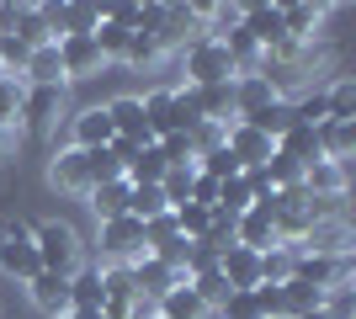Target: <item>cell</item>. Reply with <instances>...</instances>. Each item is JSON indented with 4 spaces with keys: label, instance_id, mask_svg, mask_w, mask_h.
Returning <instances> with one entry per match:
<instances>
[{
    "label": "cell",
    "instance_id": "14",
    "mask_svg": "<svg viewBox=\"0 0 356 319\" xmlns=\"http://www.w3.org/2000/svg\"><path fill=\"white\" fill-rule=\"evenodd\" d=\"M6 32H11L22 48L59 43V38H54V27H48V16H43V6H11V16H6Z\"/></svg>",
    "mask_w": 356,
    "mask_h": 319
},
{
    "label": "cell",
    "instance_id": "18",
    "mask_svg": "<svg viewBox=\"0 0 356 319\" xmlns=\"http://www.w3.org/2000/svg\"><path fill=\"white\" fill-rule=\"evenodd\" d=\"M239 27L250 32V38H255L261 48H266V54H271V48H277V43L287 38V27H282V6H245Z\"/></svg>",
    "mask_w": 356,
    "mask_h": 319
},
{
    "label": "cell",
    "instance_id": "16",
    "mask_svg": "<svg viewBox=\"0 0 356 319\" xmlns=\"http://www.w3.org/2000/svg\"><path fill=\"white\" fill-rule=\"evenodd\" d=\"M128 272H134V288H138V298H144V304H160L165 293H170V288L181 282V277L170 272L165 261H154V256H138L134 266H128Z\"/></svg>",
    "mask_w": 356,
    "mask_h": 319
},
{
    "label": "cell",
    "instance_id": "41",
    "mask_svg": "<svg viewBox=\"0 0 356 319\" xmlns=\"http://www.w3.org/2000/svg\"><path fill=\"white\" fill-rule=\"evenodd\" d=\"M197 170H202V176H213V181H229V176H239V160L229 149H213V154H202V160H197Z\"/></svg>",
    "mask_w": 356,
    "mask_h": 319
},
{
    "label": "cell",
    "instance_id": "25",
    "mask_svg": "<svg viewBox=\"0 0 356 319\" xmlns=\"http://www.w3.org/2000/svg\"><path fill=\"white\" fill-rule=\"evenodd\" d=\"M325 304V293L309 288V282H298V277H287L282 288H277V319H298V314H309V309Z\"/></svg>",
    "mask_w": 356,
    "mask_h": 319
},
{
    "label": "cell",
    "instance_id": "39",
    "mask_svg": "<svg viewBox=\"0 0 356 319\" xmlns=\"http://www.w3.org/2000/svg\"><path fill=\"white\" fill-rule=\"evenodd\" d=\"M223 138H229V122H197L192 128V154L202 160V154L223 149Z\"/></svg>",
    "mask_w": 356,
    "mask_h": 319
},
{
    "label": "cell",
    "instance_id": "37",
    "mask_svg": "<svg viewBox=\"0 0 356 319\" xmlns=\"http://www.w3.org/2000/svg\"><path fill=\"white\" fill-rule=\"evenodd\" d=\"M293 122H298L293 101H277V106H266V112H261V117H255V128H261V133H271V138H282L287 128H293Z\"/></svg>",
    "mask_w": 356,
    "mask_h": 319
},
{
    "label": "cell",
    "instance_id": "38",
    "mask_svg": "<svg viewBox=\"0 0 356 319\" xmlns=\"http://www.w3.org/2000/svg\"><path fill=\"white\" fill-rule=\"evenodd\" d=\"M319 309H325L330 319H356V282H341V288H330Z\"/></svg>",
    "mask_w": 356,
    "mask_h": 319
},
{
    "label": "cell",
    "instance_id": "8",
    "mask_svg": "<svg viewBox=\"0 0 356 319\" xmlns=\"http://www.w3.org/2000/svg\"><path fill=\"white\" fill-rule=\"evenodd\" d=\"M298 256H351V224L341 218H314L309 234L298 240Z\"/></svg>",
    "mask_w": 356,
    "mask_h": 319
},
{
    "label": "cell",
    "instance_id": "10",
    "mask_svg": "<svg viewBox=\"0 0 356 319\" xmlns=\"http://www.w3.org/2000/svg\"><path fill=\"white\" fill-rule=\"evenodd\" d=\"M112 138H118V133H112L106 101L102 106H80V112L70 117V144H74V149H106Z\"/></svg>",
    "mask_w": 356,
    "mask_h": 319
},
{
    "label": "cell",
    "instance_id": "23",
    "mask_svg": "<svg viewBox=\"0 0 356 319\" xmlns=\"http://www.w3.org/2000/svg\"><path fill=\"white\" fill-rule=\"evenodd\" d=\"M325 16H330V6L298 0V6H282V27H287V38H298V43H314L319 27H325Z\"/></svg>",
    "mask_w": 356,
    "mask_h": 319
},
{
    "label": "cell",
    "instance_id": "17",
    "mask_svg": "<svg viewBox=\"0 0 356 319\" xmlns=\"http://www.w3.org/2000/svg\"><path fill=\"white\" fill-rule=\"evenodd\" d=\"M106 117H112V133H118V138H128V144H154L138 96H118V101H106Z\"/></svg>",
    "mask_w": 356,
    "mask_h": 319
},
{
    "label": "cell",
    "instance_id": "3",
    "mask_svg": "<svg viewBox=\"0 0 356 319\" xmlns=\"http://www.w3.org/2000/svg\"><path fill=\"white\" fill-rule=\"evenodd\" d=\"M96 245H102V266H134L138 256H149L144 250V224H138L134 213L96 224Z\"/></svg>",
    "mask_w": 356,
    "mask_h": 319
},
{
    "label": "cell",
    "instance_id": "19",
    "mask_svg": "<svg viewBox=\"0 0 356 319\" xmlns=\"http://www.w3.org/2000/svg\"><path fill=\"white\" fill-rule=\"evenodd\" d=\"M27 298L38 309H43L48 319H59V314H70V277H54V272H38L27 282Z\"/></svg>",
    "mask_w": 356,
    "mask_h": 319
},
{
    "label": "cell",
    "instance_id": "20",
    "mask_svg": "<svg viewBox=\"0 0 356 319\" xmlns=\"http://www.w3.org/2000/svg\"><path fill=\"white\" fill-rule=\"evenodd\" d=\"M314 138H319V160H351L356 154V122H335V117H325L319 128H314Z\"/></svg>",
    "mask_w": 356,
    "mask_h": 319
},
{
    "label": "cell",
    "instance_id": "15",
    "mask_svg": "<svg viewBox=\"0 0 356 319\" xmlns=\"http://www.w3.org/2000/svg\"><path fill=\"white\" fill-rule=\"evenodd\" d=\"M218 272H223V282L234 293H250V288H261V256L255 250H245V245H229L218 256Z\"/></svg>",
    "mask_w": 356,
    "mask_h": 319
},
{
    "label": "cell",
    "instance_id": "24",
    "mask_svg": "<svg viewBox=\"0 0 356 319\" xmlns=\"http://www.w3.org/2000/svg\"><path fill=\"white\" fill-rule=\"evenodd\" d=\"M86 197H90L96 224H106V218H128V197H134V186H128V181H102V186H90Z\"/></svg>",
    "mask_w": 356,
    "mask_h": 319
},
{
    "label": "cell",
    "instance_id": "43",
    "mask_svg": "<svg viewBox=\"0 0 356 319\" xmlns=\"http://www.w3.org/2000/svg\"><path fill=\"white\" fill-rule=\"evenodd\" d=\"M181 229H176V213H160V218H149L144 224V250H160L165 240H176Z\"/></svg>",
    "mask_w": 356,
    "mask_h": 319
},
{
    "label": "cell",
    "instance_id": "11",
    "mask_svg": "<svg viewBox=\"0 0 356 319\" xmlns=\"http://www.w3.org/2000/svg\"><path fill=\"white\" fill-rule=\"evenodd\" d=\"M234 245H245V250H271V245H282L277 240V229H271V202H255V208H245L234 218Z\"/></svg>",
    "mask_w": 356,
    "mask_h": 319
},
{
    "label": "cell",
    "instance_id": "21",
    "mask_svg": "<svg viewBox=\"0 0 356 319\" xmlns=\"http://www.w3.org/2000/svg\"><path fill=\"white\" fill-rule=\"evenodd\" d=\"M22 85H70L59 64V43H43L27 54V69H22Z\"/></svg>",
    "mask_w": 356,
    "mask_h": 319
},
{
    "label": "cell",
    "instance_id": "48",
    "mask_svg": "<svg viewBox=\"0 0 356 319\" xmlns=\"http://www.w3.org/2000/svg\"><path fill=\"white\" fill-rule=\"evenodd\" d=\"M59 319H102V314H74V309H70V314H59Z\"/></svg>",
    "mask_w": 356,
    "mask_h": 319
},
{
    "label": "cell",
    "instance_id": "40",
    "mask_svg": "<svg viewBox=\"0 0 356 319\" xmlns=\"http://www.w3.org/2000/svg\"><path fill=\"white\" fill-rule=\"evenodd\" d=\"M86 165H90V186H102V181H122V165L112 160V149H86Z\"/></svg>",
    "mask_w": 356,
    "mask_h": 319
},
{
    "label": "cell",
    "instance_id": "27",
    "mask_svg": "<svg viewBox=\"0 0 356 319\" xmlns=\"http://www.w3.org/2000/svg\"><path fill=\"white\" fill-rule=\"evenodd\" d=\"M277 154L282 160H293V165H303L309 170L314 160H319V138H314V128H303V122H293L282 138H277Z\"/></svg>",
    "mask_w": 356,
    "mask_h": 319
},
{
    "label": "cell",
    "instance_id": "29",
    "mask_svg": "<svg viewBox=\"0 0 356 319\" xmlns=\"http://www.w3.org/2000/svg\"><path fill=\"white\" fill-rule=\"evenodd\" d=\"M293 266H298L293 245H271V250H261V282H266V288H282L287 277H293Z\"/></svg>",
    "mask_w": 356,
    "mask_h": 319
},
{
    "label": "cell",
    "instance_id": "12",
    "mask_svg": "<svg viewBox=\"0 0 356 319\" xmlns=\"http://www.w3.org/2000/svg\"><path fill=\"white\" fill-rule=\"evenodd\" d=\"M282 96L271 91V80L266 75H239L234 80V122H255L266 106H277Z\"/></svg>",
    "mask_w": 356,
    "mask_h": 319
},
{
    "label": "cell",
    "instance_id": "30",
    "mask_svg": "<svg viewBox=\"0 0 356 319\" xmlns=\"http://www.w3.org/2000/svg\"><path fill=\"white\" fill-rule=\"evenodd\" d=\"M325 106L335 122H356V80L351 75H335L325 85Z\"/></svg>",
    "mask_w": 356,
    "mask_h": 319
},
{
    "label": "cell",
    "instance_id": "45",
    "mask_svg": "<svg viewBox=\"0 0 356 319\" xmlns=\"http://www.w3.org/2000/svg\"><path fill=\"white\" fill-rule=\"evenodd\" d=\"M192 202H202V208H213V202H218V181L197 170V181H192Z\"/></svg>",
    "mask_w": 356,
    "mask_h": 319
},
{
    "label": "cell",
    "instance_id": "13",
    "mask_svg": "<svg viewBox=\"0 0 356 319\" xmlns=\"http://www.w3.org/2000/svg\"><path fill=\"white\" fill-rule=\"evenodd\" d=\"M202 16H197V6H165V22H160V48H192L197 38H202Z\"/></svg>",
    "mask_w": 356,
    "mask_h": 319
},
{
    "label": "cell",
    "instance_id": "7",
    "mask_svg": "<svg viewBox=\"0 0 356 319\" xmlns=\"http://www.w3.org/2000/svg\"><path fill=\"white\" fill-rule=\"evenodd\" d=\"M223 149L239 160V170H250V165H266L271 154H277V138L261 133L255 122H229V138H223Z\"/></svg>",
    "mask_w": 356,
    "mask_h": 319
},
{
    "label": "cell",
    "instance_id": "34",
    "mask_svg": "<svg viewBox=\"0 0 356 319\" xmlns=\"http://www.w3.org/2000/svg\"><path fill=\"white\" fill-rule=\"evenodd\" d=\"M165 59V48L154 32H134L128 38V54H122V64H134V69H149V64H160Z\"/></svg>",
    "mask_w": 356,
    "mask_h": 319
},
{
    "label": "cell",
    "instance_id": "9",
    "mask_svg": "<svg viewBox=\"0 0 356 319\" xmlns=\"http://www.w3.org/2000/svg\"><path fill=\"white\" fill-rule=\"evenodd\" d=\"M59 64H64V80H90V75H102V69H106V59H102V48H96L90 32L59 38Z\"/></svg>",
    "mask_w": 356,
    "mask_h": 319
},
{
    "label": "cell",
    "instance_id": "36",
    "mask_svg": "<svg viewBox=\"0 0 356 319\" xmlns=\"http://www.w3.org/2000/svg\"><path fill=\"white\" fill-rule=\"evenodd\" d=\"M22 96H27L22 80L0 75V128H22Z\"/></svg>",
    "mask_w": 356,
    "mask_h": 319
},
{
    "label": "cell",
    "instance_id": "28",
    "mask_svg": "<svg viewBox=\"0 0 356 319\" xmlns=\"http://www.w3.org/2000/svg\"><path fill=\"white\" fill-rule=\"evenodd\" d=\"M154 314H160V319H208V309L197 304L192 282L181 277L176 288H170V293H165V298H160V304H154Z\"/></svg>",
    "mask_w": 356,
    "mask_h": 319
},
{
    "label": "cell",
    "instance_id": "46",
    "mask_svg": "<svg viewBox=\"0 0 356 319\" xmlns=\"http://www.w3.org/2000/svg\"><path fill=\"white\" fill-rule=\"evenodd\" d=\"M22 149V128H0V165H11Z\"/></svg>",
    "mask_w": 356,
    "mask_h": 319
},
{
    "label": "cell",
    "instance_id": "33",
    "mask_svg": "<svg viewBox=\"0 0 356 319\" xmlns=\"http://www.w3.org/2000/svg\"><path fill=\"white\" fill-rule=\"evenodd\" d=\"M170 213H176L181 240H202L208 224H213V208H202V202H181V208H170Z\"/></svg>",
    "mask_w": 356,
    "mask_h": 319
},
{
    "label": "cell",
    "instance_id": "2",
    "mask_svg": "<svg viewBox=\"0 0 356 319\" xmlns=\"http://www.w3.org/2000/svg\"><path fill=\"white\" fill-rule=\"evenodd\" d=\"M181 69H186V85H229L234 80V59L218 38H197L192 48H181Z\"/></svg>",
    "mask_w": 356,
    "mask_h": 319
},
{
    "label": "cell",
    "instance_id": "26",
    "mask_svg": "<svg viewBox=\"0 0 356 319\" xmlns=\"http://www.w3.org/2000/svg\"><path fill=\"white\" fill-rule=\"evenodd\" d=\"M70 309L74 314H102V266H86V272L70 277Z\"/></svg>",
    "mask_w": 356,
    "mask_h": 319
},
{
    "label": "cell",
    "instance_id": "4",
    "mask_svg": "<svg viewBox=\"0 0 356 319\" xmlns=\"http://www.w3.org/2000/svg\"><path fill=\"white\" fill-rule=\"evenodd\" d=\"M64 112H70V85H27V96H22V128L54 133Z\"/></svg>",
    "mask_w": 356,
    "mask_h": 319
},
{
    "label": "cell",
    "instance_id": "31",
    "mask_svg": "<svg viewBox=\"0 0 356 319\" xmlns=\"http://www.w3.org/2000/svg\"><path fill=\"white\" fill-rule=\"evenodd\" d=\"M218 213H229V218H239L245 208H255V192L245 186V176H229V181H218V202H213Z\"/></svg>",
    "mask_w": 356,
    "mask_h": 319
},
{
    "label": "cell",
    "instance_id": "35",
    "mask_svg": "<svg viewBox=\"0 0 356 319\" xmlns=\"http://www.w3.org/2000/svg\"><path fill=\"white\" fill-rule=\"evenodd\" d=\"M128 213H134L138 224H149V218L170 213V202H165V192H160V186H134V197H128Z\"/></svg>",
    "mask_w": 356,
    "mask_h": 319
},
{
    "label": "cell",
    "instance_id": "42",
    "mask_svg": "<svg viewBox=\"0 0 356 319\" xmlns=\"http://www.w3.org/2000/svg\"><path fill=\"white\" fill-rule=\"evenodd\" d=\"M149 256L165 261V266H170L176 277H186V256H192V240H181V234H176V240H165L160 250H149Z\"/></svg>",
    "mask_w": 356,
    "mask_h": 319
},
{
    "label": "cell",
    "instance_id": "1",
    "mask_svg": "<svg viewBox=\"0 0 356 319\" xmlns=\"http://www.w3.org/2000/svg\"><path fill=\"white\" fill-rule=\"evenodd\" d=\"M32 245H38V266L54 277H74L86 272V240H80V229L70 218H43V224H32Z\"/></svg>",
    "mask_w": 356,
    "mask_h": 319
},
{
    "label": "cell",
    "instance_id": "47",
    "mask_svg": "<svg viewBox=\"0 0 356 319\" xmlns=\"http://www.w3.org/2000/svg\"><path fill=\"white\" fill-rule=\"evenodd\" d=\"M298 319H330V314H325V309H309V314H298Z\"/></svg>",
    "mask_w": 356,
    "mask_h": 319
},
{
    "label": "cell",
    "instance_id": "6",
    "mask_svg": "<svg viewBox=\"0 0 356 319\" xmlns=\"http://www.w3.org/2000/svg\"><path fill=\"white\" fill-rule=\"evenodd\" d=\"M48 186H54V192H70V197H86V192H90L86 149H74V144H59V149L48 154Z\"/></svg>",
    "mask_w": 356,
    "mask_h": 319
},
{
    "label": "cell",
    "instance_id": "22",
    "mask_svg": "<svg viewBox=\"0 0 356 319\" xmlns=\"http://www.w3.org/2000/svg\"><path fill=\"white\" fill-rule=\"evenodd\" d=\"M346 165L341 160H314L309 170H303V192L309 197H346Z\"/></svg>",
    "mask_w": 356,
    "mask_h": 319
},
{
    "label": "cell",
    "instance_id": "44",
    "mask_svg": "<svg viewBox=\"0 0 356 319\" xmlns=\"http://www.w3.org/2000/svg\"><path fill=\"white\" fill-rule=\"evenodd\" d=\"M218 319H261V304H255V288H250V293H229V304L218 309Z\"/></svg>",
    "mask_w": 356,
    "mask_h": 319
},
{
    "label": "cell",
    "instance_id": "32",
    "mask_svg": "<svg viewBox=\"0 0 356 319\" xmlns=\"http://www.w3.org/2000/svg\"><path fill=\"white\" fill-rule=\"evenodd\" d=\"M192 181H197V165H170L160 176V192L170 208H181V202H192Z\"/></svg>",
    "mask_w": 356,
    "mask_h": 319
},
{
    "label": "cell",
    "instance_id": "5",
    "mask_svg": "<svg viewBox=\"0 0 356 319\" xmlns=\"http://www.w3.org/2000/svg\"><path fill=\"white\" fill-rule=\"evenodd\" d=\"M0 272L16 277V282H32V277L43 272V266H38V245H32V229L27 224L0 229Z\"/></svg>",
    "mask_w": 356,
    "mask_h": 319
}]
</instances>
